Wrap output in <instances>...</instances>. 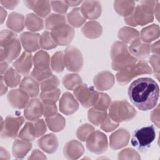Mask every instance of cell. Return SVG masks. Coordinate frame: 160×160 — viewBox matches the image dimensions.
Returning a JSON list of instances; mask_svg holds the SVG:
<instances>
[{
    "label": "cell",
    "mask_w": 160,
    "mask_h": 160,
    "mask_svg": "<svg viewBox=\"0 0 160 160\" xmlns=\"http://www.w3.org/2000/svg\"><path fill=\"white\" fill-rule=\"evenodd\" d=\"M94 131V128L88 124H85L80 126L76 132L78 139L82 141H86L88 136Z\"/></svg>",
    "instance_id": "bcb514c9"
},
{
    "label": "cell",
    "mask_w": 160,
    "mask_h": 160,
    "mask_svg": "<svg viewBox=\"0 0 160 160\" xmlns=\"http://www.w3.org/2000/svg\"><path fill=\"white\" fill-rule=\"evenodd\" d=\"M51 68L57 72H61L63 71L64 62V54L62 51H58L53 54L51 59Z\"/></svg>",
    "instance_id": "b9f144b4"
},
{
    "label": "cell",
    "mask_w": 160,
    "mask_h": 160,
    "mask_svg": "<svg viewBox=\"0 0 160 160\" xmlns=\"http://www.w3.org/2000/svg\"><path fill=\"white\" fill-rule=\"evenodd\" d=\"M86 147L94 153H103L108 148L107 137L99 131H93L86 139Z\"/></svg>",
    "instance_id": "4fadbf2b"
},
{
    "label": "cell",
    "mask_w": 160,
    "mask_h": 160,
    "mask_svg": "<svg viewBox=\"0 0 160 160\" xmlns=\"http://www.w3.org/2000/svg\"><path fill=\"white\" fill-rule=\"evenodd\" d=\"M64 66L68 71L76 72L81 69L83 63L81 52L76 48L69 47L64 51Z\"/></svg>",
    "instance_id": "7c38bea8"
},
{
    "label": "cell",
    "mask_w": 160,
    "mask_h": 160,
    "mask_svg": "<svg viewBox=\"0 0 160 160\" xmlns=\"http://www.w3.org/2000/svg\"><path fill=\"white\" fill-rule=\"evenodd\" d=\"M114 82V77L112 73L108 71H103L97 74L94 79V84L96 88L104 91L111 88Z\"/></svg>",
    "instance_id": "7402d4cb"
},
{
    "label": "cell",
    "mask_w": 160,
    "mask_h": 160,
    "mask_svg": "<svg viewBox=\"0 0 160 160\" xmlns=\"http://www.w3.org/2000/svg\"><path fill=\"white\" fill-rule=\"evenodd\" d=\"M53 10L59 13H66L68 9V5L66 3L65 1H52L50 2Z\"/></svg>",
    "instance_id": "c3c4849f"
},
{
    "label": "cell",
    "mask_w": 160,
    "mask_h": 160,
    "mask_svg": "<svg viewBox=\"0 0 160 160\" xmlns=\"http://www.w3.org/2000/svg\"><path fill=\"white\" fill-rule=\"evenodd\" d=\"M24 16L21 14H19L18 12H12L9 16L7 22V26L9 29L19 32L23 29L24 24Z\"/></svg>",
    "instance_id": "f546056e"
},
{
    "label": "cell",
    "mask_w": 160,
    "mask_h": 160,
    "mask_svg": "<svg viewBox=\"0 0 160 160\" xmlns=\"http://www.w3.org/2000/svg\"><path fill=\"white\" fill-rule=\"evenodd\" d=\"M82 32L89 38H96L101 36L102 28L96 21H89L87 22L82 28Z\"/></svg>",
    "instance_id": "4dcf8cb0"
},
{
    "label": "cell",
    "mask_w": 160,
    "mask_h": 160,
    "mask_svg": "<svg viewBox=\"0 0 160 160\" xmlns=\"http://www.w3.org/2000/svg\"><path fill=\"white\" fill-rule=\"evenodd\" d=\"M156 138V132L152 125L136 129L131 141V144L139 149L149 147Z\"/></svg>",
    "instance_id": "ba28073f"
},
{
    "label": "cell",
    "mask_w": 160,
    "mask_h": 160,
    "mask_svg": "<svg viewBox=\"0 0 160 160\" xmlns=\"http://www.w3.org/2000/svg\"><path fill=\"white\" fill-rule=\"evenodd\" d=\"M152 52L157 55H159V41L154 42L152 46Z\"/></svg>",
    "instance_id": "db71d44e"
},
{
    "label": "cell",
    "mask_w": 160,
    "mask_h": 160,
    "mask_svg": "<svg viewBox=\"0 0 160 160\" xmlns=\"http://www.w3.org/2000/svg\"><path fill=\"white\" fill-rule=\"evenodd\" d=\"M43 104V114L44 117L49 118L57 114V107L56 103L53 102H42Z\"/></svg>",
    "instance_id": "7dc6e473"
},
{
    "label": "cell",
    "mask_w": 160,
    "mask_h": 160,
    "mask_svg": "<svg viewBox=\"0 0 160 160\" xmlns=\"http://www.w3.org/2000/svg\"><path fill=\"white\" fill-rule=\"evenodd\" d=\"M159 106L158 105V107L152 112L151 113V120L153 122L156 124V125L159 128Z\"/></svg>",
    "instance_id": "816d5d0a"
},
{
    "label": "cell",
    "mask_w": 160,
    "mask_h": 160,
    "mask_svg": "<svg viewBox=\"0 0 160 160\" xmlns=\"http://www.w3.org/2000/svg\"><path fill=\"white\" fill-rule=\"evenodd\" d=\"M46 131V127L43 119H38L31 122H27L19 133L18 137L24 141H31L42 136Z\"/></svg>",
    "instance_id": "9c48e42d"
},
{
    "label": "cell",
    "mask_w": 160,
    "mask_h": 160,
    "mask_svg": "<svg viewBox=\"0 0 160 160\" xmlns=\"http://www.w3.org/2000/svg\"><path fill=\"white\" fill-rule=\"evenodd\" d=\"M4 82L9 87L14 88L17 86L21 80L19 73L12 68H10L4 76Z\"/></svg>",
    "instance_id": "74e56055"
},
{
    "label": "cell",
    "mask_w": 160,
    "mask_h": 160,
    "mask_svg": "<svg viewBox=\"0 0 160 160\" xmlns=\"http://www.w3.org/2000/svg\"><path fill=\"white\" fill-rule=\"evenodd\" d=\"M107 116L106 111H102L93 108L88 111L89 121L96 126L101 124Z\"/></svg>",
    "instance_id": "8d00e7d4"
},
{
    "label": "cell",
    "mask_w": 160,
    "mask_h": 160,
    "mask_svg": "<svg viewBox=\"0 0 160 160\" xmlns=\"http://www.w3.org/2000/svg\"><path fill=\"white\" fill-rule=\"evenodd\" d=\"M151 46L146 42H142L138 39L132 42L129 48V51L134 57L143 59L148 57L150 53Z\"/></svg>",
    "instance_id": "cb8c5ba5"
},
{
    "label": "cell",
    "mask_w": 160,
    "mask_h": 160,
    "mask_svg": "<svg viewBox=\"0 0 160 160\" xmlns=\"http://www.w3.org/2000/svg\"><path fill=\"white\" fill-rule=\"evenodd\" d=\"M33 62L34 68L31 75L38 82H42L52 75L49 68V56L46 52L38 51L34 56Z\"/></svg>",
    "instance_id": "5b68a950"
},
{
    "label": "cell",
    "mask_w": 160,
    "mask_h": 160,
    "mask_svg": "<svg viewBox=\"0 0 160 160\" xmlns=\"http://www.w3.org/2000/svg\"><path fill=\"white\" fill-rule=\"evenodd\" d=\"M74 94L81 104L85 108L93 106L98 99L99 93L87 84H80L74 89Z\"/></svg>",
    "instance_id": "30bf717a"
},
{
    "label": "cell",
    "mask_w": 160,
    "mask_h": 160,
    "mask_svg": "<svg viewBox=\"0 0 160 160\" xmlns=\"http://www.w3.org/2000/svg\"><path fill=\"white\" fill-rule=\"evenodd\" d=\"M59 81L58 78L56 76L52 75L49 78L41 82L40 86L41 91L45 92L56 89V88L59 86Z\"/></svg>",
    "instance_id": "7bdbcfd3"
},
{
    "label": "cell",
    "mask_w": 160,
    "mask_h": 160,
    "mask_svg": "<svg viewBox=\"0 0 160 160\" xmlns=\"http://www.w3.org/2000/svg\"><path fill=\"white\" fill-rule=\"evenodd\" d=\"M157 1H142L134 8L132 13L124 18L128 25L136 26L146 25L153 21V12Z\"/></svg>",
    "instance_id": "7a4b0ae2"
},
{
    "label": "cell",
    "mask_w": 160,
    "mask_h": 160,
    "mask_svg": "<svg viewBox=\"0 0 160 160\" xmlns=\"http://www.w3.org/2000/svg\"><path fill=\"white\" fill-rule=\"evenodd\" d=\"M26 119L31 121L38 119L43 114V104L37 98H32L27 104L24 111Z\"/></svg>",
    "instance_id": "9a60e30c"
},
{
    "label": "cell",
    "mask_w": 160,
    "mask_h": 160,
    "mask_svg": "<svg viewBox=\"0 0 160 160\" xmlns=\"http://www.w3.org/2000/svg\"><path fill=\"white\" fill-rule=\"evenodd\" d=\"M109 117L119 123L132 119L136 114V109L126 101H114L109 108Z\"/></svg>",
    "instance_id": "8992f818"
},
{
    "label": "cell",
    "mask_w": 160,
    "mask_h": 160,
    "mask_svg": "<svg viewBox=\"0 0 160 160\" xmlns=\"http://www.w3.org/2000/svg\"><path fill=\"white\" fill-rule=\"evenodd\" d=\"M79 108V104L74 96L66 92L62 96L59 101L60 111L64 114L71 115L75 112Z\"/></svg>",
    "instance_id": "ac0fdd59"
},
{
    "label": "cell",
    "mask_w": 160,
    "mask_h": 160,
    "mask_svg": "<svg viewBox=\"0 0 160 160\" xmlns=\"http://www.w3.org/2000/svg\"><path fill=\"white\" fill-rule=\"evenodd\" d=\"M84 152L82 145L77 141L72 140L67 142L64 148V156L69 159H77Z\"/></svg>",
    "instance_id": "4316f807"
},
{
    "label": "cell",
    "mask_w": 160,
    "mask_h": 160,
    "mask_svg": "<svg viewBox=\"0 0 160 160\" xmlns=\"http://www.w3.org/2000/svg\"><path fill=\"white\" fill-rule=\"evenodd\" d=\"M32 144L24 140L16 139L13 143L12 154L14 158H22L31 149Z\"/></svg>",
    "instance_id": "83f0119b"
},
{
    "label": "cell",
    "mask_w": 160,
    "mask_h": 160,
    "mask_svg": "<svg viewBox=\"0 0 160 160\" xmlns=\"http://www.w3.org/2000/svg\"><path fill=\"white\" fill-rule=\"evenodd\" d=\"M130 134L124 129H119L112 133L110 139V146L114 149H118L126 146L129 141Z\"/></svg>",
    "instance_id": "ffe728a7"
},
{
    "label": "cell",
    "mask_w": 160,
    "mask_h": 160,
    "mask_svg": "<svg viewBox=\"0 0 160 160\" xmlns=\"http://www.w3.org/2000/svg\"><path fill=\"white\" fill-rule=\"evenodd\" d=\"M159 36V28L157 24H152L143 28L141 32V39L145 42H151Z\"/></svg>",
    "instance_id": "1f68e13d"
},
{
    "label": "cell",
    "mask_w": 160,
    "mask_h": 160,
    "mask_svg": "<svg viewBox=\"0 0 160 160\" xmlns=\"http://www.w3.org/2000/svg\"><path fill=\"white\" fill-rule=\"evenodd\" d=\"M66 3L70 6H78V4H79L80 3L82 2L81 1H65Z\"/></svg>",
    "instance_id": "11a10c76"
},
{
    "label": "cell",
    "mask_w": 160,
    "mask_h": 160,
    "mask_svg": "<svg viewBox=\"0 0 160 160\" xmlns=\"http://www.w3.org/2000/svg\"><path fill=\"white\" fill-rule=\"evenodd\" d=\"M66 24V18L63 15L52 14L45 20V26L51 31Z\"/></svg>",
    "instance_id": "d6a6232c"
},
{
    "label": "cell",
    "mask_w": 160,
    "mask_h": 160,
    "mask_svg": "<svg viewBox=\"0 0 160 160\" xmlns=\"http://www.w3.org/2000/svg\"><path fill=\"white\" fill-rule=\"evenodd\" d=\"M143 74H152V69L146 61L140 60L133 66L118 72L116 79L119 83L124 85L128 83L134 77Z\"/></svg>",
    "instance_id": "52a82bcc"
},
{
    "label": "cell",
    "mask_w": 160,
    "mask_h": 160,
    "mask_svg": "<svg viewBox=\"0 0 160 160\" xmlns=\"http://www.w3.org/2000/svg\"><path fill=\"white\" fill-rule=\"evenodd\" d=\"M60 94L61 91L58 88L50 91H42L40 94V99L42 102L56 103L59 98Z\"/></svg>",
    "instance_id": "ee69618b"
},
{
    "label": "cell",
    "mask_w": 160,
    "mask_h": 160,
    "mask_svg": "<svg viewBox=\"0 0 160 160\" xmlns=\"http://www.w3.org/2000/svg\"><path fill=\"white\" fill-rule=\"evenodd\" d=\"M29 96L22 90L12 89L8 95V99L12 107L18 109H22L26 106L29 102Z\"/></svg>",
    "instance_id": "e0dca14e"
},
{
    "label": "cell",
    "mask_w": 160,
    "mask_h": 160,
    "mask_svg": "<svg viewBox=\"0 0 160 160\" xmlns=\"http://www.w3.org/2000/svg\"><path fill=\"white\" fill-rule=\"evenodd\" d=\"M25 25L26 27L30 31H40L43 28V21L36 15L30 13L26 16Z\"/></svg>",
    "instance_id": "d590c367"
},
{
    "label": "cell",
    "mask_w": 160,
    "mask_h": 160,
    "mask_svg": "<svg viewBox=\"0 0 160 160\" xmlns=\"http://www.w3.org/2000/svg\"><path fill=\"white\" fill-rule=\"evenodd\" d=\"M115 11L125 18L130 15L135 8V2L129 1H116L114 2Z\"/></svg>",
    "instance_id": "f1b7e54d"
},
{
    "label": "cell",
    "mask_w": 160,
    "mask_h": 160,
    "mask_svg": "<svg viewBox=\"0 0 160 160\" xmlns=\"http://www.w3.org/2000/svg\"><path fill=\"white\" fill-rule=\"evenodd\" d=\"M57 46L56 43L54 41L51 32L44 31L39 38V47L43 49H49L54 48Z\"/></svg>",
    "instance_id": "60d3db41"
},
{
    "label": "cell",
    "mask_w": 160,
    "mask_h": 160,
    "mask_svg": "<svg viewBox=\"0 0 160 160\" xmlns=\"http://www.w3.org/2000/svg\"><path fill=\"white\" fill-rule=\"evenodd\" d=\"M110 102H111V98L108 94H103V93H99L98 99L93 106H94V108L97 109L106 111V109H108V108L110 104Z\"/></svg>",
    "instance_id": "f6af8a7d"
},
{
    "label": "cell",
    "mask_w": 160,
    "mask_h": 160,
    "mask_svg": "<svg viewBox=\"0 0 160 160\" xmlns=\"http://www.w3.org/2000/svg\"><path fill=\"white\" fill-rule=\"evenodd\" d=\"M118 37L126 43L131 44L134 41L139 39V32L134 29L124 27L119 29L118 32Z\"/></svg>",
    "instance_id": "836d02e7"
},
{
    "label": "cell",
    "mask_w": 160,
    "mask_h": 160,
    "mask_svg": "<svg viewBox=\"0 0 160 160\" xmlns=\"http://www.w3.org/2000/svg\"><path fill=\"white\" fill-rule=\"evenodd\" d=\"M24 3L29 9H32L38 16L45 18L51 11L49 1H24Z\"/></svg>",
    "instance_id": "603a6c76"
},
{
    "label": "cell",
    "mask_w": 160,
    "mask_h": 160,
    "mask_svg": "<svg viewBox=\"0 0 160 160\" xmlns=\"http://www.w3.org/2000/svg\"><path fill=\"white\" fill-rule=\"evenodd\" d=\"M46 122L49 128L51 131L55 132L61 131L64 128L66 124L64 118L59 114H56L51 117L46 118Z\"/></svg>",
    "instance_id": "e575fe53"
},
{
    "label": "cell",
    "mask_w": 160,
    "mask_h": 160,
    "mask_svg": "<svg viewBox=\"0 0 160 160\" xmlns=\"http://www.w3.org/2000/svg\"><path fill=\"white\" fill-rule=\"evenodd\" d=\"M40 35L38 33L26 32L21 35V41L24 49L30 52L38 50L39 48Z\"/></svg>",
    "instance_id": "44dd1931"
},
{
    "label": "cell",
    "mask_w": 160,
    "mask_h": 160,
    "mask_svg": "<svg viewBox=\"0 0 160 160\" xmlns=\"http://www.w3.org/2000/svg\"><path fill=\"white\" fill-rule=\"evenodd\" d=\"M51 34L57 45L66 46L72 41L74 36V30L69 25L65 24L51 31Z\"/></svg>",
    "instance_id": "5bb4252c"
},
{
    "label": "cell",
    "mask_w": 160,
    "mask_h": 160,
    "mask_svg": "<svg viewBox=\"0 0 160 160\" xmlns=\"http://www.w3.org/2000/svg\"><path fill=\"white\" fill-rule=\"evenodd\" d=\"M101 124H101V128L106 132H110L114 130L119 125V123L113 121L109 116V117L107 116L106 118L104 120V121Z\"/></svg>",
    "instance_id": "681fc988"
},
{
    "label": "cell",
    "mask_w": 160,
    "mask_h": 160,
    "mask_svg": "<svg viewBox=\"0 0 160 160\" xmlns=\"http://www.w3.org/2000/svg\"><path fill=\"white\" fill-rule=\"evenodd\" d=\"M1 61H12L21 52V44L17 35L9 30L1 32Z\"/></svg>",
    "instance_id": "3957f363"
},
{
    "label": "cell",
    "mask_w": 160,
    "mask_h": 160,
    "mask_svg": "<svg viewBox=\"0 0 160 160\" xmlns=\"http://www.w3.org/2000/svg\"><path fill=\"white\" fill-rule=\"evenodd\" d=\"M32 56L31 53L24 51L13 63L15 69L22 75H27L32 67Z\"/></svg>",
    "instance_id": "d6986e66"
},
{
    "label": "cell",
    "mask_w": 160,
    "mask_h": 160,
    "mask_svg": "<svg viewBox=\"0 0 160 160\" xmlns=\"http://www.w3.org/2000/svg\"><path fill=\"white\" fill-rule=\"evenodd\" d=\"M0 2L8 9H14L18 3L17 1H0Z\"/></svg>",
    "instance_id": "f5cc1de1"
},
{
    "label": "cell",
    "mask_w": 160,
    "mask_h": 160,
    "mask_svg": "<svg viewBox=\"0 0 160 160\" xmlns=\"http://www.w3.org/2000/svg\"><path fill=\"white\" fill-rule=\"evenodd\" d=\"M19 89L24 91L31 98L37 96L39 91L38 81L34 78L29 76H27L23 78L20 83Z\"/></svg>",
    "instance_id": "d4e9b609"
},
{
    "label": "cell",
    "mask_w": 160,
    "mask_h": 160,
    "mask_svg": "<svg viewBox=\"0 0 160 160\" xmlns=\"http://www.w3.org/2000/svg\"><path fill=\"white\" fill-rule=\"evenodd\" d=\"M24 122L22 116H8L4 120V124L1 125V138H15L18 133L19 128Z\"/></svg>",
    "instance_id": "8fae6325"
},
{
    "label": "cell",
    "mask_w": 160,
    "mask_h": 160,
    "mask_svg": "<svg viewBox=\"0 0 160 160\" xmlns=\"http://www.w3.org/2000/svg\"><path fill=\"white\" fill-rule=\"evenodd\" d=\"M68 20L72 26L78 28L85 22L86 18L82 16L80 8H75L68 14Z\"/></svg>",
    "instance_id": "f35d334b"
},
{
    "label": "cell",
    "mask_w": 160,
    "mask_h": 160,
    "mask_svg": "<svg viewBox=\"0 0 160 160\" xmlns=\"http://www.w3.org/2000/svg\"><path fill=\"white\" fill-rule=\"evenodd\" d=\"M39 146L49 154L54 152L58 147V141L56 136L53 134H49L38 140Z\"/></svg>",
    "instance_id": "484cf974"
},
{
    "label": "cell",
    "mask_w": 160,
    "mask_h": 160,
    "mask_svg": "<svg viewBox=\"0 0 160 160\" xmlns=\"http://www.w3.org/2000/svg\"><path fill=\"white\" fill-rule=\"evenodd\" d=\"M82 82L81 78L77 74H69L66 75L62 79L64 86L69 90H74Z\"/></svg>",
    "instance_id": "ab89813d"
},
{
    "label": "cell",
    "mask_w": 160,
    "mask_h": 160,
    "mask_svg": "<svg viewBox=\"0 0 160 160\" xmlns=\"http://www.w3.org/2000/svg\"><path fill=\"white\" fill-rule=\"evenodd\" d=\"M128 93L135 106L141 111H148L156 106L159 99V88L152 79L141 78L130 84Z\"/></svg>",
    "instance_id": "6da1fadb"
},
{
    "label": "cell",
    "mask_w": 160,
    "mask_h": 160,
    "mask_svg": "<svg viewBox=\"0 0 160 160\" xmlns=\"http://www.w3.org/2000/svg\"><path fill=\"white\" fill-rule=\"evenodd\" d=\"M149 62L151 64L153 70L157 75L159 76V55L154 54L151 56L149 58Z\"/></svg>",
    "instance_id": "f907efd6"
},
{
    "label": "cell",
    "mask_w": 160,
    "mask_h": 160,
    "mask_svg": "<svg viewBox=\"0 0 160 160\" xmlns=\"http://www.w3.org/2000/svg\"><path fill=\"white\" fill-rule=\"evenodd\" d=\"M112 68L116 71H121L135 64L137 59L132 56L128 46L121 42H115L111 48Z\"/></svg>",
    "instance_id": "277c9868"
},
{
    "label": "cell",
    "mask_w": 160,
    "mask_h": 160,
    "mask_svg": "<svg viewBox=\"0 0 160 160\" xmlns=\"http://www.w3.org/2000/svg\"><path fill=\"white\" fill-rule=\"evenodd\" d=\"M101 4L98 1H85L82 2L81 12L86 19H94L98 18L101 13Z\"/></svg>",
    "instance_id": "2e32d148"
}]
</instances>
